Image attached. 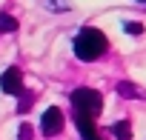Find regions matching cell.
Returning <instances> with one entry per match:
<instances>
[{"label":"cell","mask_w":146,"mask_h":140,"mask_svg":"<svg viewBox=\"0 0 146 140\" xmlns=\"http://www.w3.org/2000/svg\"><path fill=\"white\" fill-rule=\"evenodd\" d=\"M106 49H109V40H106V34H103L100 29L86 26V29H80L78 37H75V54H78L80 60H98Z\"/></svg>","instance_id":"1"},{"label":"cell","mask_w":146,"mask_h":140,"mask_svg":"<svg viewBox=\"0 0 146 140\" xmlns=\"http://www.w3.org/2000/svg\"><path fill=\"white\" fill-rule=\"evenodd\" d=\"M72 106H75V112H80V114H86V117H98L100 114V109H103V97H100V92H95V89H75L72 92Z\"/></svg>","instance_id":"2"},{"label":"cell","mask_w":146,"mask_h":140,"mask_svg":"<svg viewBox=\"0 0 146 140\" xmlns=\"http://www.w3.org/2000/svg\"><path fill=\"white\" fill-rule=\"evenodd\" d=\"M40 129H43V134H46V137H54V134H60V131H63V112H60L57 106H49V109L43 112Z\"/></svg>","instance_id":"3"},{"label":"cell","mask_w":146,"mask_h":140,"mask_svg":"<svg viewBox=\"0 0 146 140\" xmlns=\"http://www.w3.org/2000/svg\"><path fill=\"white\" fill-rule=\"evenodd\" d=\"M0 89H3L6 94H23V72L17 66L6 69V72L0 75Z\"/></svg>","instance_id":"4"},{"label":"cell","mask_w":146,"mask_h":140,"mask_svg":"<svg viewBox=\"0 0 146 140\" xmlns=\"http://www.w3.org/2000/svg\"><path fill=\"white\" fill-rule=\"evenodd\" d=\"M75 123H78V129H80V137H83V140H103V137L98 134V129H95V120H92V117H86V114L75 112Z\"/></svg>","instance_id":"5"},{"label":"cell","mask_w":146,"mask_h":140,"mask_svg":"<svg viewBox=\"0 0 146 140\" xmlns=\"http://www.w3.org/2000/svg\"><path fill=\"white\" fill-rule=\"evenodd\" d=\"M117 94H120V97H135V100H146V92H143L140 86L129 83V80H120V83H117Z\"/></svg>","instance_id":"6"},{"label":"cell","mask_w":146,"mask_h":140,"mask_svg":"<svg viewBox=\"0 0 146 140\" xmlns=\"http://www.w3.org/2000/svg\"><path fill=\"white\" fill-rule=\"evenodd\" d=\"M112 134H115L117 140H129V137H132V126H129L126 120H117V123L112 126Z\"/></svg>","instance_id":"7"},{"label":"cell","mask_w":146,"mask_h":140,"mask_svg":"<svg viewBox=\"0 0 146 140\" xmlns=\"http://www.w3.org/2000/svg\"><path fill=\"white\" fill-rule=\"evenodd\" d=\"M15 29H17V20L6 12H0V32H15Z\"/></svg>","instance_id":"8"},{"label":"cell","mask_w":146,"mask_h":140,"mask_svg":"<svg viewBox=\"0 0 146 140\" xmlns=\"http://www.w3.org/2000/svg\"><path fill=\"white\" fill-rule=\"evenodd\" d=\"M32 137H35L32 126H29V123H23V126H20V131H17V140H32Z\"/></svg>","instance_id":"9"},{"label":"cell","mask_w":146,"mask_h":140,"mask_svg":"<svg viewBox=\"0 0 146 140\" xmlns=\"http://www.w3.org/2000/svg\"><path fill=\"white\" fill-rule=\"evenodd\" d=\"M123 29H126L129 34H143V26H140V23H123Z\"/></svg>","instance_id":"10"},{"label":"cell","mask_w":146,"mask_h":140,"mask_svg":"<svg viewBox=\"0 0 146 140\" xmlns=\"http://www.w3.org/2000/svg\"><path fill=\"white\" fill-rule=\"evenodd\" d=\"M29 109H32V94H23V100H20L17 112H29Z\"/></svg>","instance_id":"11"}]
</instances>
